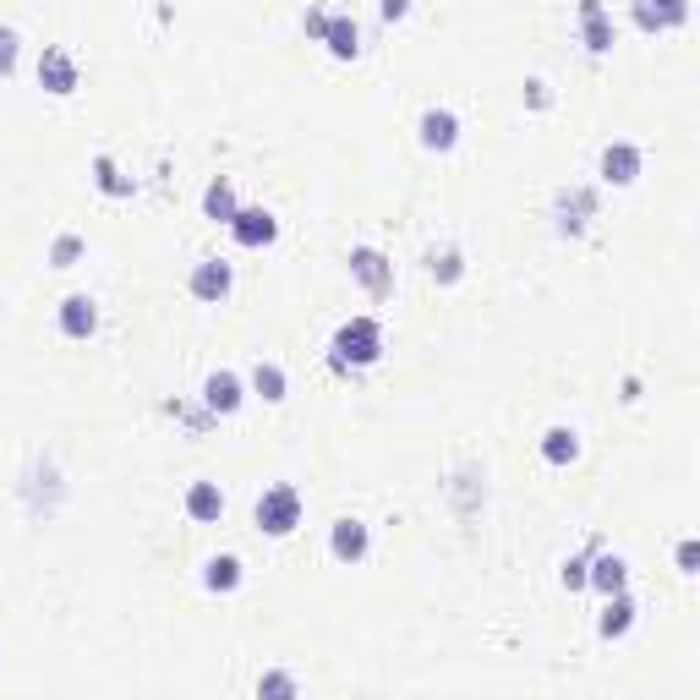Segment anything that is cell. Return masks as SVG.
Here are the masks:
<instances>
[{
	"label": "cell",
	"mask_w": 700,
	"mask_h": 700,
	"mask_svg": "<svg viewBox=\"0 0 700 700\" xmlns=\"http://www.w3.org/2000/svg\"><path fill=\"white\" fill-rule=\"evenodd\" d=\"M186 515L197 525H214L225 515V493H219V482H192V493H186Z\"/></svg>",
	"instance_id": "obj_11"
},
{
	"label": "cell",
	"mask_w": 700,
	"mask_h": 700,
	"mask_svg": "<svg viewBox=\"0 0 700 700\" xmlns=\"http://www.w3.org/2000/svg\"><path fill=\"white\" fill-rule=\"evenodd\" d=\"M203 208H208V219H225L230 225V214H236V192H230V181H214L203 192Z\"/></svg>",
	"instance_id": "obj_20"
},
{
	"label": "cell",
	"mask_w": 700,
	"mask_h": 700,
	"mask_svg": "<svg viewBox=\"0 0 700 700\" xmlns=\"http://www.w3.org/2000/svg\"><path fill=\"white\" fill-rule=\"evenodd\" d=\"M252 389H258L263 400H285V372H279L274 361H258V372H252Z\"/></svg>",
	"instance_id": "obj_21"
},
{
	"label": "cell",
	"mask_w": 700,
	"mask_h": 700,
	"mask_svg": "<svg viewBox=\"0 0 700 700\" xmlns=\"http://www.w3.org/2000/svg\"><path fill=\"white\" fill-rule=\"evenodd\" d=\"M433 274L449 285V279H460V252H443V258H433Z\"/></svg>",
	"instance_id": "obj_26"
},
{
	"label": "cell",
	"mask_w": 700,
	"mask_h": 700,
	"mask_svg": "<svg viewBox=\"0 0 700 700\" xmlns=\"http://www.w3.org/2000/svg\"><path fill=\"white\" fill-rule=\"evenodd\" d=\"M695 558H700L695 542H684V547H679V569H684V575H695Z\"/></svg>",
	"instance_id": "obj_30"
},
{
	"label": "cell",
	"mask_w": 700,
	"mask_h": 700,
	"mask_svg": "<svg viewBox=\"0 0 700 700\" xmlns=\"http://www.w3.org/2000/svg\"><path fill=\"white\" fill-rule=\"evenodd\" d=\"M580 22H586V50L608 55L613 50V22H608V11H602V0H580Z\"/></svg>",
	"instance_id": "obj_10"
},
{
	"label": "cell",
	"mask_w": 700,
	"mask_h": 700,
	"mask_svg": "<svg viewBox=\"0 0 700 700\" xmlns=\"http://www.w3.org/2000/svg\"><path fill=\"white\" fill-rule=\"evenodd\" d=\"M39 83L50 88V93H77V61L66 50H44V61H39Z\"/></svg>",
	"instance_id": "obj_6"
},
{
	"label": "cell",
	"mask_w": 700,
	"mask_h": 700,
	"mask_svg": "<svg viewBox=\"0 0 700 700\" xmlns=\"http://www.w3.org/2000/svg\"><path fill=\"white\" fill-rule=\"evenodd\" d=\"M203 586H208V591H236V586H241V558H230V553L208 558V569H203Z\"/></svg>",
	"instance_id": "obj_15"
},
{
	"label": "cell",
	"mask_w": 700,
	"mask_h": 700,
	"mask_svg": "<svg viewBox=\"0 0 700 700\" xmlns=\"http://www.w3.org/2000/svg\"><path fill=\"white\" fill-rule=\"evenodd\" d=\"M629 624H635V602L624 597V591H613L608 597V608H602V635H629Z\"/></svg>",
	"instance_id": "obj_18"
},
{
	"label": "cell",
	"mask_w": 700,
	"mask_h": 700,
	"mask_svg": "<svg viewBox=\"0 0 700 700\" xmlns=\"http://www.w3.org/2000/svg\"><path fill=\"white\" fill-rule=\"evenodd\" d=\"M454 137H460V121H454V110H427L422 115V143L427 148H454Z\"/></svg>",
	"instance_id": "obj_13"
},
{
	"label": "cell",
	"mask_w": 700,
	"mask_h": 700,
	"mask_svg": "<svg viewBox=\"0 0 700 700\" xmlns=\"http://www.w3.org/2000/svg\"><path fill=\"white\" fill-rule=\"evenodd\" d=\"M11 66H17V33L0 28V77H11Z\"/></svg>",
	"instance_id": "obj_25"
},
{
	"label": "cell",
	"mask_w": 700,
	"mask_h": 700,
	"mask_svg": "<svg viewBox=\"0 0 700 700\" xmlns=\"http://www.w3.org/2000/svg\"><path fill=\"white\" fill-rule=\"evenodd\" d=\"M329 547H334L340 564H361L367 547H372V536H367V525H361V520H340V525H334V536H329Z\"/></svg>",
	"instance_id": "obj_7"
},
{
	"label": "cell",
	"mask_w": 700,
	"mask_h": 700,
	"mask_svg": "<svg viewBox=\"0 0 700 700\" xmlns=\"http://www.w3.org/2000/svg\"><path fill=\"white\" fill-rule=\"evenodd\" d=\"M93 181H99V192H110V197H132V181H126V175L115 170V159H110V154L93 159Z\"/></svg>",
	"instance_id": "obj_19"
},
{
	"label": "cell",
	"mask_w": 700,
	"mask_h": 700,
	"mask_svg": "<svg viewBox=\"0 0 700 700\" xmlns=\"http://www.w3.org/2000/svg\"><path fill=\"white\" fill-rule=\"evenodd\" d=\"M258 695H296V679H290V673H263Z\"/></svg>",
	"instance_id": "obj_24"
},
{
	"label": "cell",
	"mask_w": 700,
	"mask_h": 700,
	"mask_svg": "<svg viewBox=\"0 0 700 700\" xmlns=\"http://www.w3.org/2000/svg\"><path fill=\"white\" fill-rule=\"evenodd\" d=\"M301 22H307V33H312V39H323V28H329V17H323L318 6H307V17H301Z\"/></svg>",
	"instance_id": "obj_28"
},
{
	"label": "cell",
	"mask_w": 700,
	"mask_h": 700,
	"mask_svg": "<svg viewBox=\"0 0 700 700\" xmlns=\"http://www.w3.org/2000/svg\"><path fill=\"white\" fill-rule=\"evenodd\" d=\"M356 39H361V33H356V22H350V17H329V28H323V44H329L340 61H350V55L361 50Z\"/></svg>",
	"instance_id": "obj_17"
},
{
	"label": "cell",
	"mask_w": 700,
	"mask_h": 700,
	"mask_svg": "<svg viewBox=\"0 0 700 700\" xmlns=\"http://www.w3.org/2000/svg\"><path fill=\"white\" fill-rule=\"evenodd\" d=\"M258 525L268 536H290L301 525V493L290 482H279V487H268V493L258 498Z\"/></svg>",
	"instance_id": "obj_2"
},
{
	"label": "cell",
	"mask_w": 700,
	"mask_h": 700,
	"mask_svg": "<svg viewBox=\"0 0 700 700\" xmlns=\"http://www.w3.org/2000/svg\"><path fill=\"white\" fill-rule=\"evenodd\" d=\"M230 230H236L241 247H268V241L279 236V225H274L268 208H236V214H230Z\"/></svg>",
	"instance_id": "obj_4"
},
{
	"label": "cell",
	"mask_w": 700,
	"mask_h": 700,
	"mask_svg": "<svg viewBox=\"0 0 700 700\" xmlns=\"http://www.w3.org/2000/svg\"><path fill=\"white\" fill-rule=\"evenodd\" d=\"M77 258H83V236H61V241L50 247V263H55V268H72Z\"/></svg>",
	"instance_id": "obj_23"
},
{
	"label": "cell",
	"mask_w": 700,
	"mask_h": 700,
	"mask_svg": "<svg viewBox=\"0 0 700 700\" xmlns=\"http://www.w3.org/2000/svg\"><path fill=\"white\" fill-rule=\"evenodd\" d=\"M542 454H547V465H569L580 454V438H575V427H547V438H542Z\"/></svg>",
	"instance_id": "obj_16"
},
{
	"label": "cell",
	"mask_w": 700,
	"mask_h": 700,
	"mask_svg": "<svg viewBox=\"0 0 700 700\" xmlns=\"http://www.w3.org/2000/svg\"><path fill=\"white\" fill-rule=\"evenodd\" d=\"M640 175V148H629V143H613L608 154H602V181H613V186H629Z\"/></svg>",
	"instance_id": "obj_12"
},
{
	"label": "cell",
	"mask_w": 700,
	"mask_h": 700,
	"mask_svg": "<svg viewBox=\"0 0 700 700\" xmlns=\"http://www.w3.org/2000/svg\"><path fill=\"white\" fill-rule=\"evenodd\" d=\"M203 405L214 416H230L241 405V378L236 372H208V383H203Z\"/></svg>",
	"instance_id": "obj_8"
},
{
	"label": "cell",
	"mask_w": 700,
	"mask_h": 700,
	"mask_svg": "<svg viewBox=\"0 0 700 700\" xmlns=\"http://www.w3.org/2000/svg\"><path fill=\"white\" fill-rule=\"evenodd\" d=\"M192 296L197 301H225L230 296V263H219V258H203L192 268Z\"/></svg>",
	"instance_id": "obj_5"
},
{
	"label": "cell",
	"mask_w": 700,
	"mask_h": 700,
	"mask_svg": "<svg viewBox=\"0 0 700 700\" xmlns=\"http://www.w3.org/2000/svg\"><path fill=\"white\" fill-rule=\"evenodd\" d=\"M350 274H356L378 301L394 290V268H389V258H383V252H372V247H356V252H350Z\"/></svg>",
	"instance_id": "obj_3"
},
{
	"label": "cell",
	"mask_w": 700,
	"mask_h": 700,
	"mask_svg": "<svg viewBox=\"0 0 700 700\" xmlns=\"http://www.w3.org/2000/svg\"><path fill=\"white\" fill-rule=\"evenodd\" d=\"M525 99H531L536 110H547V83H525Z\"/></svg>",
	"instance_id": "obj_29"
},
{
	"label": "cell",
	"mask_w": 700,
	"mask_h": 700,
	"mask_svg": "<svg viewBox=\"0 0 700 700\" xmlns=\"http://www.w3.org/2000/svg\"><path fill=\"white\" fill-rule=\"evenodd\" d=\"M586 569H591L586 558H569V564H564V586H569V591H580V586H586Z\"/></svg>",
	"instance_id": "obj_27"
},
{
	"label": "cell",
	"mask_w": 700,
	"mask_h": 700,
	"mask_svg": "<svg viewBox=\"0 0 700 700\" xmlns=\"http://www.w3.org/2000/svg\"><path fill=\"white\" fill-rule=\"evenodd\" d=\"M651 17H657V28H679L684 17H690V0H646Z\"/></svg>",
	"instance_id": "obj_22"
},
{
	"label": "cell",
	"mask_w": 700,
	"mask_h": 700,
	"mask_svg": "<svg viewBox=\"0 0 700 700\" xmlns=\"http://www.w3.org/2000/svg\"><path fill=\"white\" fill-rule=\"evenodd\" d=\"M383 356V329L372 318H350L334 334V367H372Z\"/></svg>",
	"instance_id": "obj_1"
},
{
	"label": "cell",
	"mask_w": 700,
	"mask_h": 700,
	"mask_svg": "<svg viewBox=\"0 0 700 700\" xmlns=\"http://www.w3.org/2000/svg\"><path fill=\"white\" fill-rule=\"evenodd\" d=\"M624 580H629V569H624V558H597V564L586 569V586H597L602 597H613V591H624Z\"/></svg>",
	"instance_id": "obj_14"
},
{
	"label": "cell",
	"mask_w": 700,
	"mask_h": 700,
	"mask_svg": "<svg viewBox=\"0 0 700 700\" xmlns=\"http://www.w3.org/2000/svg\"><path fill=\"white\" fill-rule=\"evenodd\" d=\"M93 329H99V307H93L88 296H66V301H61V334H72V340H88Z\"/></svg>",
	"instance_id": "obj_9"
},
{
	"label": "cell",
	"mask_w": 700,
	"mask_h": 700,
	"mask_svg": "<svg viewBox=\"0 0 700 700\" xmlns=\"http://www.w3.org/2000/svg\"><path fill=\"white\" fill-rule=\"evenodd\" d=\"M383 17H389V22H400V17H405V0H383Z\"/></svg>",
	"instance_id": "obj_31"
}]
</instances>
